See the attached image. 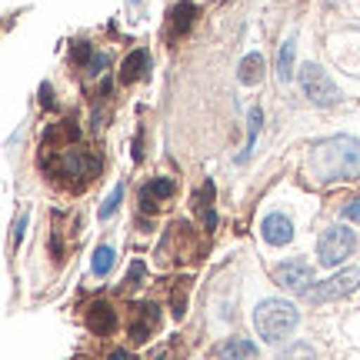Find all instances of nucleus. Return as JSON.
<instances>
[{"label": "nucleus", "instance_id": "1", "mask_svg": "<svg viewBox=\"0 0 360 360\" xmlns=\"http://www.w3.org/2000/svg\"><path fill=\"white\" fill-rule=\"evenodd\" d=\"M307 174L321 184L360 177V141L354 137H327L317 141L307 154Z\"/></svg>", "mask_w": 360, "mask_h": 360}, {"label": "nucleus", "instance_id": "2", "mask_svg": "<svg viewBox=\"0 0 360 360\" xmlns=\"http://www.w3.org/2000/svg\"><path fill=\"white\" fill-rule=\"evenodd\" d=\"M297 323H300V314L287 300H260L257 307H254V330L267 344H277L287 334H294Z\"/></svg>", "mask_w": 360, "mask_h": 360}, {"label": "nucleus", "instance_id": "3", "mask_svg": "<svg viewBox=\"0 0 360 360\" xmlns=\"http://www.w3.org/2000/svg\"><path fill=\"white\" fill-rule=\"evenodd\" d=\"M357 250V233L344 227V224H337L330 231L321 237V244H317V257H321L323 267H337V264H344Z\"/></svg>", "mask_w": 360, "mask_h": 360}, {"label": "nucleus", "instance_id": "4", "mask_svg": "<svg viewBox=\"0 0 360 360\" xmlns=\"http://www.w3.org/2000/svg\"><path fill=\"white\" fill-rule=\"evenodd\" d=\"M300 87H304V97L310 103H317V107H334L340 101V90L330 77H327V70L317 64H304L300 67Z\"/></svg>", "mask_w": 360, "mask_h": 360}, {"label": "nucleus", "instance_id": "5", "mask_svg": "<svg viewBox=\"0 0 360 360\" xmlns=\"http://www.w3.org/2000/svg\"><path fill=\"white\" fill-rule=\"evenodd\" d=\"M53 177H94V170L101 167L97 157L87 154V150H70V147H60L53 150V160L47 164Z\"/></svg>", "mask_w": 360, "mask_h": 360}, {"label": "nucleus", "instance_id": "6", "mask_svg": "<svg viewBox=\"0 0 360 360\" xmlns=\"http://www.w3.org/2000/svg\"><path fill=\"white\" fill-rule=\"evenodd\" d=\"M357 287H360V267H347V270H340L337 277H330V281L310 283V290L304 297H307L310 304H327V300H337V297L354 294Z\"/></svg>", "mask_w": 360, "mask_h": 360}, {"label": "nucleus", "instance_id": "7", "mask_svg": "<svg viewBox=\"0 0 360 360\" xmlns=\"http://www.w3.org/2000/svg\"><path fill=\"white\" fill-rule=\"evenodd\" d=\"M274 281L281 283L283 290H290V294H307L310 290L307 283H314V267L304 257H290L287 264L274 270Z\"/></svg>", "mask_w": 360, "mask_h": 360}, {"label": "nucleus", "instance_id": "8", "mask_svg": "<svg viewBox=\"0 0 360 360\" xmlns=\"http://www.w3.org/2000/svg\"><path fill=\"white\" fill-rule=\"evenodd\" d=\"M260 233H264V240L274 247H283L294 240V224H290V217H283V214H267V217L260 220Z\"/></svg>", "mask_w": 360, "mask_h": 360}, {"label": "nucleus", "instance_id": "9", "mask_svg": "<svg viewBox=\"0 0 360 360\" xmlns=\"http://www.w3.org/2000/svg\"><path fill=\"white\" fill-rule=\"evenodd\" d=\"M154 327H157L154 304H137V307H130V340H134V344H143Z\"/></svg>", "mask_w": 360, "mask_h": 360}, {"label": "nucleus", "instance_id": "10", "mask_svg": "<svg viewBox=\"0 0 360 360\" xmlns=\"http://www.w3.org/2000/svg\"><path fill=\"white\" fill-rule=\"evenodd\" d=\"M254 354H257V347L240 337H227L214 347V360H254Z\"/></svg>", "mask_w": 360, "mask_h": 360}, {"label": "nucleus", "instance_id": "11", "mask_svg": "<svg viewBox=\"0 0 360 360\" xmlns=\"http://www.w3.org/2000/svg\"><path fill=\"white\" fill-rule=\"evenodd\" d=\"M87 327L94 330V334H114L117 330V310L110 307V304H94L90 307V314H87Z\"/></svg>", "mask_w": 360, "mask_h": 360}, {"label": "nucleus", "instance_id": "12", "mask_svg": "<svg viewBox=\"0 0 360 360\" xmlns=\"http://www.w3.org/2000/svg\"><path fill=\"white\" fill-rule=\"evenodd\" d=\"M174 191H177V184H174V180H167V177L150 180V184L141 191V207L143 210H157V200H167Z\"/></svg>", "mask_w": 360, "mask_h": 360}, {"label": "nucleus", "instance_id": "13", "mask_svg": "<svg viewBox=\"0 0 360 360\" xmlns=\"http://www.w3.org/2000/svg\"><path fill=\"white\" fill-rule=\"evenodd\" d=\"M147 70H150V51H134L124 60V70H120V80L124 84H134V80H141V77H147Z\"/></svg>", "mask_w": 360, "mask_h": 360}, {"label": "nucleus", "instance_id": "14", "mask_svg": "<svg viewBox=\"0 0 360 360\" xmlns=\"http://www.w3.org/2000/svg\"><path fill=\"white\" fill-rule=\"evenodd\" d=\"M260 77H264V57L260 53H247L240 67H237V80L244 87H254V84H260Z\"/></svg>", "mask_w": 360, "mask_h": 360}, {"label": "nucleus", "instance_id": "15", "mask_svg": "<svg viewBox=\"0 0 360 360\" xmlns=\"http://www.w3.org/2000/svg\"><path fill=\"white\" fill-rule=\"evenodd\" d=\"M294 53H297V44L294 40H283L281 60H277V74H281L283 84H287V80H294Z\"/></svg>", "mask_w": 360, "mask_h": 360}, {"label": "nucleus", "instance_id": "16", "mask_svg": "<svg viewBox=\"0 0 360 360\" xmlns=\"http://www.w3.org/2000/svg\"><path fill=\"white\" fill-rule=\"evenodd\" d=\"M210 197H214V184H207L204 191L193 197V204H197V210L204 214V220H207V227H214L217 224V214H214V207H210Z\"/></svg>", "mask_w": 360, "mask_h": 360}, {"label": "nucleus", "instance_id": "17", "mask_svg": "<svg viewBox=\"0 0 360 360\" xmlns=\"http://www.w3.org/2000/svg\"><path fill=\"white\" fill-rule=\"evenodd\" d=\"M247 120H250V134H247V147L240 150V160H247V157H250V150H254V141H257V134H260V120H264L260 107H250Z\"/></svg>", "mask_w": 360, "mask_h": 360}, {"label": "nucleus", "instance_id": "18", "mask_svg": "<svg viewBox=\"0 0 360 360\" xmlns=\"http://www.w3.org/2000/svg\"><path fill=\"white\" fill-rule=\"evenodd\" d=\"M110 267H114V247H97V254H94V274L97 277H107L110 274Z\"/></svg>", "mask_w": 360, "mask_h": 360}, {"label": "nucleus", "instance_id": "19", "mask_svg": "<svg viewBox=\"0 0 360 360\" xmlns=\"http://www.w3.org/2000/svg\"><path fill=\"white\" fill-rule=\"evenodd\" d=\"M314 357H317L314 347L304 344V340H297V344H290V347H283L281 354H277V360H314Z\"/></svg>", "mask_w": 360, "mask_h": 360}, {"label": "nucleus", "instance_id": "20", "mask_svg": "<svg viewBox=\"0 0 360 360\" xmlns=\"http://www.w3.org/2000/svg\"><path fill=\"white\" fill-rule=\"evenodd\" d=\"M120 200H124V184H117L114 191H110V197L103 200V207H101V214H97V217H101V220L114 217V214H117V207H120Z\"/></svg>", "mask_w": 360, "mask_h": 360}, {"label": "nucleus", "instance_id": "21", "mask_svg": "<svg viewBox=\"0 0 360 360\" xmlns=\"http://www.w3.org/2000/svg\"><path fill=\"white\" fill-rule=\"evenodd\" d=\"M191 20H193V4H180L177 11H174V27H177V34H184L187 27H191Z\"/></svg>", "mask_w": 360, "mask_h": 360}, {"label": "nucleus", "instance_id": "22", "mask_svg": "<svg viewBox=\"0 0 360 360\" xmlns=\"http://www.w3.org/2000/svg\"><path fill=\"white\" fill-rule=\"evenodd\" d=\"M110 64V57H107V53H94V57H90V64H87V74L90 77H97V74H103V67Z\"/></svg>", "mask_w": 360, "mask_h": 360}, {"label": "nucleus", "instance_id": "23", "mask_svg": "<svg viewBox=\"0 0 360 360\" xmlns=\"http://www.w3.org/2000/svg\"><path fill=\"white\" fill-rule=\"evenodd\" d=\"M187 283L191 281H180V294L174 290V314L177 317H184V307H187Z\"/></svg>", "mask_w": 360, "mask_h": 360}, {"label": "nucleus", "instance_id": "24", "mask_svg": "<svg viewBox=\"0 0 360 360\" xmlns=\"http://www.w3.org/2000/svg\"><path fill=\"white\" fill-rule=\"evenodd\" d=\"M24 227H27V214H20L17 227H13V240H17V244H20V237H24Z\"/></svg>", "mask_w": 360, "mask_h": 360}, {"label": "nucleus", "instance_id": "25", "mask_svg": "<svg viewBox=\"0 0 360 360\" xmlns=\"http://www.w3.org/2000/svg\"><path fill=\"white\" fill-rule=\"evenodd\" d=\"M344 214H347L350 220H357V224H360V200H354V204H347V210H344Z\"/></svg>", "mask_w": 360, "mask_h": 360}, {"label": "nucleus", "instance_id": "26", "mask_svg": "<svg viewBox=\"0 0 360 360\" xmlns=\"http://www.w3.org/2000/svg\"><path fill=\"white\" fill-rule=\"evenodd\" d=\"M107 360H137V357H134V354H127V350H114Z\"/></svg>", "mask_w": 360, "mask_h": 360}, {"label": "nucleus", "instance_id": "27", "mask_svg": "<svg viewBox=\"0 0 360 360\" xmlns=\"http://www.w3.org/2000/svg\"><path fill=\"white\" fill-rule=\"evenodd\" d=\"M130 4H141V0H130Z\"/></svg>", "mask_w": 360, "mask_h": 360}, {"label": "nucleus", "instance_id": "28", "mask_svg": "<svg viewBox=\"0 0 360 360\" xmlns=\"http://www.w3.org/2000/svg\"><path fill=\"white\" fill-rule=\"evenodd\" d=\"M160 360H167V354H164V357H160Z\"/></svg>", "mask_w": 360, "mask_h": 360}]
</instances>
